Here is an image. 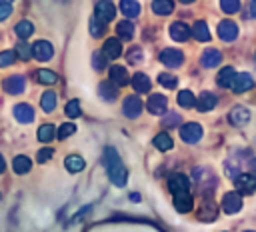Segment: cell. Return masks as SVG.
<instances>
[{
  "label": "cell",
  "mask_w": 256,
  "mask_h": 232,
  "mask_svg": "<svg viewBox=\"0 0 256 232\" xmlns=\"http://www.w3.org/2000/svg\"><path fill=\"white\" fill-rule=\"evenodd\" d=\"M102 160H104V166H106V172H108L110 182L116 184L118 188H122V186L126 184V180H128V170H126V166L122 164V160H120L116 148L108 146V148L104 150V158H102Z\"/></svg>",
  "instance_id": "cell-1"
},
{
  "label": "cell",
  "mask_w": 256,
  "mask_h": 232,
  "mask_svg": "<svg viewBox=\"0 0 256 232\" xmlns=\"http://www.w3.org/2000/svg\"><path fill=\"white\" fill-rule=\"evenodd\" d=\"M202 126L198 122H186L180 126V138L188 144H196L200 138H202Z\"/></svg>",
  "instance_id": "cell-2"
},
{
  "label": "cell",
  "mask_w": 256,
  "mask_h": 232,
  "mask_svg": "<svg viewBox=\"0 0 256 232\" xmlns=\"http://www.w3.org/2000/svg\"><path fill=\"white\" fill-rule=\"evenodd\" d=\"M94 16H96L100 22H104V24H108L110 20H114V16H116V6H114V2H112V0H100V2H96Z\"/></svg>",
  "instance_id": "cell-3"
},
{
  "label": "cell",
  "mask_w": 256,
  "mask_h": 232,
  "mask_svg": "<svg viewBox=\"0 0 256 232\" xmlns=\"http://www.w3.org/2000/svg\"><path fill=\"white\" fill-rule=\"evenodd\" d=\"M234 184H236V192H240V194H254L256 192V174L244 172V174L234 178Z\"/></svg>",
  "instance_id": "cell-4"
},
{
  "label": "cell",
  "mask_w": 256,
  "mask_h": 232,
  "mask_svg": "<svg viewBox=\"0 0 256 232\" xmlns=\"http://www.w3.org/2000/svg\"><path fill=\"white\" fill-rule=\"evenodd\" d=\"M220 206H222V210H224L226 214H236V212H240V208H242V194H240V192H226V194L222 196Z\"/></svg>",
  "instance_id": "cell-5"
},
{
  "label": "cell",
  "mask_w": 256,
  "mask_h": 232,
  "mask_svg": "<svg viewBox=\"0 0 256 232\" xmlns=\"http://www.w3.org/2000/svg\"><path fill=\"white\" fill-rule=\"evenodd\" d=\"M32 56L38 62H48L54 56V46L48 40H38V42L32 44Z\"/></svg>",
  "instance_id": "cell-6"
},
{
  "label": "cell",
  "mask_w": 256,
  "mask_h": 232,
  "mask_svg": "<svg viewBox=\"0 0 256 232\" xmlns=\"http://www.w3.org/2000/svg\"><path fill=\"white\" fill-rule=\"evenodd\" d=\"M158 58H160V62H162L164 66H168V68H178V66H182V62H184V54H182L180 50H176V48H164Z\"/></svg>",
  "instance_id": "cell-7"
},
{
  "label": "cell",
  "mask_w": 256,
  "mask_h": 232,
  "mask_svg": "<svg viewBox=\"0 0 256 232\" xmlns=\"http://www.w3.org/2000/svg\"><path fill=\"white\" fill-rule=\"evenodd\" d=\"M168 188H170V192H172V194L190 192V180H188V176H184V174L176 172V174H172V176L168 178Z\"/></svg>",
  "instance_id": "cell-8"
},
{
  "label": "cell",
  "mask_w": 256,
  "mask_h": 232,
  "mask_svg": "<svg viewBox=\"0 0 256 232\" xmlns=\"http://www.w3.org/2000/svg\"><path fill=\"white\" fill-rule=\"evenodd\" d=\"M24 88H26V78L22 74H12V76H8L4 80V90L8 94H14V96L16 94H22Z\"/></svg>",
  "instance_id": "cell-9"
},
{
  "label": "cell",
  "mask_w": 256,
  "mask_h": 232,
  "mask_svg": "<svg viewBox=\"0 0 256 232\" xmlns=\"http://www.w3.org/2000/svg\"><path fill=\"white\" fill-rule=\"evenodd\" d=\"M142 100L138 98V96H128V98H124V104H122V112H124V116H128V118H138L140 116V112H142Z\"/></svg>",
  "instance_id": "cell-10"
},
{
  "label": "cell",
  "mask_w": 256,
  "mask_h": 232,
  "mask_svg": "<svg viewBox=\"0 0 256 232\" xmlns=\"http://www.w3.org/2000/svg\"><path fill=\"white\" fill-rule=\"evenodd\" d=\"M192 34V26L184 24V22H172L170 24V38L176 42H186Z\"/></svg>",
  "instance_id": "cell-11"
},
{
  "label": "cell",
  "mask_w": 256,
  "mask_h": 232,
  "mask_svg": "<svg viewBox=\"0 0 256 232\" xmlns=\"http://www.w3.org/2000/svg\"><path fill=\"white\" fill-rule=\"evenodd\" d=\"M218 36H220V40H224V42L236 40V36H238V26H236V22H232V20H222V22L218 24Z\"/></svg>",
  "instance_id": "cell-12"
},
{
  "label": "cell",
  "mask_w": 256,
  "mask_h": 232,
  "mask_svg": "<svg viewBox=\"0 0 256 232\" xmlns=\"http://www.w3.org/2000/svg\"><path fill=\"white\" fill-rule=\"evenodd\" d=\"M166 106H168V100H166L164 94H152V96L148 98V102H146L148 112H150V114H156V116L164 114V112H166Z\"/></svg>",
  "instance_id": "cell-13"
},
{
  "label": "cell",
  "mask_w": 256,
  "mask_h": 232,
  "mask_svg": "<svg viewBox=\"0 0 256 232\" xmlns=\"http://www.w3.org/2000/svg\"><path fill=\"white\" fill-rule=\"evenodd\" d=\"M228 120L232 126H246L250 122V110L244 106H234L228 114Z\"/></svg>",
  "instance_id": "cell-14"
},
{
  "label": "cell",
  "mask_w": 256,
  "mask_h": 232,
  "mask_svg": "<svg viewBox=\"0 0 256 232\" xmlns=\"http://www.w3.org/2000/svg\"><path fill=\"white\" fill-rule=\"evenodd\" d=\"M250 88H254V78H252L250 74H246V72L236 74V78H234V82H232V90H234L236 94H242V92H248Z\"/></svg>",
  "instance_id": "cell-15"
},
{
  "label": "cell",
  "mask_w": 256,
  "mask_h": 232,
  "mask_svg": "<svg viewBox=\"0 0 256 232\" xmlns=\"http://www.w3.org/2000/svg\"><path fill=\"white\" fill-rule=\"evenodd\" d=\"M14 118L20 124H30L34 120V108L30 104H16L14 106Z\"/></svg>",
  "instance_id": "cell-16"
},
{
  "label": "cell",
  "mask_w": 256,
  "mask_h": 232,
  "mask_svg": "<svg viewBox=\"0 0 256 232\" xmlns=\"http://www.w3.org/2000/svg\"><path fill=\"white\" fill-rule=\"evenodd\" d=\"M220 60H222V54L216 48H206L202 52V56H200V62H202L204 68H214V66L220 64Z\"/></svg>",
  "instance_id": "cell-17"
},
{
  "label": "cell",
  "mask_w": 256,
  "mask_h": 232,
  "mask_svg": "<svg viewBox=\"0 0 256 232\" xmlns=\"http://www.w3.org/2000/svg\"><path fill=\"white\" fill-rule=\"evenodd\" d=\"M102 52H104V56H106L108 60L118 58V56L122 54V44H120V40H118V38H108V40L104 42Z\"/></svg>",
  "instance_id": "cell-18"
},
{
  "label": "cell",
  "mask_w": 256,
  "mask_h": 232,
  "mask_svg": "<svg viewBox=\"0 0 256 232\" xmlns=\"http://www.w3.org/2000/svg\"><path fill=\"white\" fill-rule=\"evenodd\" d=\"M234 78H236V70H234L232 66H224V68L218 72L216 82H218V86H220V88H232Z\"/></svg>",
  "instance_id": "cell-19"
},
{
  "label": "cell",
  "mask_w": 256,
  "mask_h": 232,
  "mask_svg": "<svg viewBox=\"0 0 256 232\" xmlns=\"http://www.w3.org/2000/svg\"><path fill=\"white\" fill-rule=\"evenodd\" d=\"M216 96L212 94V92H202L198 98H196V108L200 110V112H210L214 106H216Z\"/></svg>",
  "instance_id": "cell-20"
},
{
  "label": "cell",
  "mask_w": 256,
  "mask_h": 232,
  "mask_svg": "<svg viewBox=\"0 0 256 232\" xmlns=\"http://www.w3.org/2000/svg\"><path fill=\"white\" fill-rule=\"evenodd\" d=\"M174 208L182 214L190 212L192 210V196L190 192H180V194H174Z\"/></svg>",
  "instance_id": "cell-21"
},
{
  "label": "cell",
  "mask_w": 256,
  "mask_h": 232,
  "mask_svg": "<svg viewBox=\"0 0 256 232\" xmlns=\"http://www.w3.org/2000/svg\"><path fill=\"white\" fill-rule=\"evenodd\" d=\"M110 80L116 84V86H126L128 84V70L124 66H118L114 64L110 68Z\"/></svg>",
  "instance_id": "cell-22"
},
{
  "label": "cell",
  "mask_w": 256,
  "mask_h": 232,
  "mask_svg": "<svg viewBox=\"0 0 256 232\" xmlns=\"http://www.w3.org/2000/svg\"><path fill=\"white\" fill-rule=\"evenodd\" d=\"M98 92H100V96L104 98V100H114L116 96H118V86L112 82V80H104V82H100L98 84Z\"/></svg>",
  "instance_id": "cell-23"
},
{
  "label": "cell",
  "mask_w": 256,
  "mask_h": 232,
  "mask_svg": "<svg viewBox=\"0 0 256 232\" xmlns=\"http://www.w3.org/2000/svg\"><path fill=\"white\" fill-rule=\"evenodd\" d=\"M64 166H66V170H68V172L78 174V172H82V170H84L86 162H84V158H82V156H78V154H70V156H66Z\"/></svg>",
  "instance_id": "cell-24"
},
{
  "label": "cell",
  "mask_w": 256,
  "mask_h": 232,
  "mask_svg": "<svg viewBox=\"0 0 256 232\" xmlns=\"http://www.w3.org/2000/svg\"><path fill=\"white\" fill-rule=\"evenodd\" d=\"M192 36H194L198 42H208V40H210V30H208V24H206L204 20L194 22V26H192Z\"/></svg>",
  "instance_id": "cell-25"
},
{
  "label": "cell",
  "mask_w": 256,
  "mask_h": 232,
  "mask_svg": "<svg viewBox=\"0 0 256 232\" xmlns=\"http://www.w3.org/2000/svg\"><path fill=\"white\" fill-rule=\"evenodd\" d=\"M12 168H14L16 174H26V172H30V168H32V160H30L28 156H24V154H18V156L12 160Z\"/></svg>",
  "instance_id": "cell-26"
},
{
  "label": "cell",
  "mask_w": 256,
  "mask_h": 232,
  "mask_svg": "<svg viewBox=\"0 0 256 232\" xmlns=\"http://www.w3.org/2000/svg\"><path fill=\"white\" fill-rule=\"evenodd\" d=\"M120 12L126 18H136L140 14V4L136 0H120Z\"/></svg>",
  "instance_id": "cell-27"
},
{
  "label": "cell",
  "mask_w": 256,
  "mask_h": 232,
  "mask_svg": "<svg viewBox=\"0 0 256 232\" xmlns=\"http://www.w3.org/2000/svg\"><path fill=\"white\" fill-rule=\"evenodd\" d=\"M14 32H16V36H18L20 40H26V38H30V36L34 34V24H32L30 20H20V22L14 26Z\"/></svg>",
  "instance_id": "cell-28"
},
{
  "label": "cell",
  "mask_w": 256,
  "mask_h": 232,
  "mask_svg": "<svg viewBox=\"0 0 256 232\" xmlns=\"http://www.w3.org/2000/svg\"><path fill=\"white\" fill-rule=\"evenodd\" d=\"M132 86H134V90H136V92H150L152 82H150V78H148L146 74L138 72V74H134V76H132Z\"/></svg>",
  "instance_id": "cell-29"
},
{
  "label": "cell",
  "mask_w": 256,
  "mask_h": 232,
  "mask_svg": "<svg viewBox=\"0 0 256 232\" xmlns=\"http://www.w3.org/2000/svg\"><path fill=\"white\" fill-rule=\"evenodd\" d=\"M152 10L158 16H168L174 10V0H154L152 2Z\"/></svg>",
  "instance_id": "cell-30"
},
{
  "label": "cell",
  "mask_w": 256,
  "mask_h": 232,
  "mask_svg": "<svg viewBox=\"0 0 256 232\" xmlns=\"http://www.w3.org/2000/svg\"><path fill=\"white\" fill-rule=\"evenodd\" d=\"M54 134H56V128H54V124H50V122L42 124V126L38 128V132H36L38 140L44 142V144H48L50 140H54Z\"/></svg>",
  "instance_id": "cell-31"
},
{
  "label": "cell",
  "mask_w": 256,
  "mask_h": 232,
  "mask_svg": "<svg viewBox=\"0 0 256 232\" xmlns=\"http://www.w3.org/2000/svg\"><path fill=\"white\" fill-rule=\"evenodd\" d=\"M56 102H58V98H56V92H52V90H46L40 98V106L44 112H52L56 108Z\"/></svg>",
  "instance_id": "cell-32"
},
{
  "label": "cell",
  "mask_w": 256,
  "mask_h": 232,
  "mask_svg": "<svg viewBox=\"0 0 256 232\" xmlns=\"http://www.w3.org/2000/svg\"><path fill=\"white\" fill-rule=\"evenodd\" d=\"M116 32H118V38H122V40H130V38L134 36V24H132L130 20H122V22H118Z\"/></svg>",
  "instance_id": "cell-33"
},
{
  "label": "cell",
  "mask_w": 256,
  "mask_h": 232,
  "mask_svg": "<svg viewBox=\"0 0 256 232\" xmlns=\"http://www.w3.org/2000/svg\"><path fill=\"white\" fill-rule=\"evenodd\" d=\"M154 146H156L160 152H166V150H170V148L174 146V142H172V138H170L166 132H160V134L154 136Z\"/></svg>",
  "instance_id": "cell-34"
},
{
  "label": "cell",
  "mask_w": 256,
  "mask_h": 232,
  "mask_svg": "<svg viewBox=\"0 0 256 232\" xmlns=\"http://www.w3.org/2000/svg\"><path fill=\"white\" fill-rule=\"evenodd\" d=\"M36 80H38L40 84H46V86H50V84H56L58 76H56V72L42 68V70H38V72H36Z\"/></svg>",
  "instance_id": "cell-35"
},
{
  "label": "cell",
  "mask_w": 256,
  "mask_h": 232,
  "mask_svg": "<svg viewBox=\"0 0 256 232\" xmlns=\"http://www.w3.org/2000/svg\"><path fill=\"white\" fill-rule=\"evenodd\" d=\"M158 84L164 86V88H168V90H172V88H176L178 78L174 74H170V72H160L158 74Z\"/></svg>",
  "instance_id": "cell-36"
},
{
  "label": "cell",
  "mask_w": 256,
  "mask_h": 232,
  "mask_svg": "<svg viewBox=\"0 0 256 232\" xmlns=\"http://www.w3.org/2000/svg\"><path fill=\"white\" fill-rule=\"evenodd\" d=\"M178 104L182 108H192V106H196V98L190 90H180L178 92Z\"/></svg>",
  "instance_id": "cell-37"
},
{
  "label": "cell",
  "mask_w": 256,
  "mask_h": 232,
  "mask_svg": "<svg viewBox=\"0 0 256 232\" xmlns=\"http://www.w3.org/2000/svg\"><path fill=\"white\" fill-rule=\"evenodd\" d=\"M126 60H128L130 64H140V62L144 60V52H142V48H140V46H132V48L126 52Z\"/></svg>",
  "instance_id": "cell-38"
},
{
  "label": "cell",
  "mask_w": 256,
  "mask_h": 232,
  "mask_svg": "<svg viewBox=\"0 0 256 232\" xmlns=\"http://www.w3.org/2000/svg\"><path fill=\"white\" fill-rule=\"evenodd\" d=\"M104 32H106V24L100 22L96 16H92V18H90V34L96 36V38H100Z\"/></svg>",
  "instance_id": "cell-39"
},
{
  "label": "cell",
  "mask_w": 256,
  "mask_h": 232,
  "mask_svg": "<svg viewBox=\"0 0 256 232\" xmlns=\"http://www.w3.org/2000/svg\"><path fill=\"white\" fill-rule=\"evenodd\" d=\"M16 56L18 58H22V60H28L30 56H32V44H26L24 40H20L18 44H16Z\"/></svg>",
  "instance_id": "cell-40"
},
{
  "label": "cell",
  "mask_w": 256,
  "mask_h": 232,
  "mask_svg": "<svg viewBox=\"0 0 256 232\" xmlns=\"http://www.w3.org/2000/svg\"><path fill=\"white\" fill-rule=\"evenodd\" d=\"M220 8L226 14H236L240 10V0H220Z\"/></svg>",
  "instance_id": "cell-41"
},
{
  "label": "cell",
  "mask_w": 256,
  "mask_h": 232,
  "mask_svg": "<svg viewBox=\"0 0 256 232\" xmlns=\"http://www.w3.org/2000/svg\"><path fill=\"white\" fill-rule=\"evenodd\" d=\"M74 132H76V124H72V122H64V124H60V128H58V140H64V138L72 136Z\"/></svg>",
  "instance_id": "cell-42"
},
{
  "label": "cell",
  "mask_w": 256,
  "mask_h": 232,
  "mask_svg": "<svg viewBox=\"0 0 256 232\" xmlns=\"http://www.w3.org/2000/svg\"><path fill=\"white\" fill-rule=\"evenodd\" d=\"M16 58H18V56H16L14 50H2V52H0V68H6V66H10V64H14Z\"/></svg>",
  "instance_id": "cell-43"
},
{
  "label": "cell",
  "mask_w": 256,
  "mask_h": 232,
  "mask_svg": "<svg viewBox=\"0 0 256 232\" xmlns=\"http://www.w3.org/2000/svg\"><path fill=\"white\" fill-rule=\"evenodd\" d=\"M64 112H66V116H70V118H78V116H80V102H78V100H70V102L66 104Z\"/></svg>",
  "instance_id": "cell-44"
},
{
  "label": "cell",
  "mask_w": 256,
  "mask_h": 232,
  "mask_svg": "<svg viewBox=\"0 0 256 232\" xmlns=\"http://www.w3.org/2000/svg\"><path fill=\"white\" fill-rule=\"evenodd\" d=\"M106 56H104V52H94L92 54V66L100 72V70H104V66H106Z\"/></svg>",
  "instance_id": "cell-45"
},
{
  "label": "cell",
  "mask_w": 256,
  "mask_h": 232,
  "mask_svg": "<svg viewBox=\"0 0 256 232\" xmlns=\"http://www.w3.org/2000/svg\"><path fill=\"white\" fill-rule=\"evenodd\" d=\"M52 156H54V150H52V148H42V150H38L36 160H38L40 164H44V162H48Z\"/></svg>",
  "instance_id": "cell-46"
},
{
  "label": "cell",
  "mask_w": 256,
  "mask_h": 232,
  "mask_svg": "<svg viewBox=\"0 0 256 232\" xmlns=\"http://www.w3.org/2000/svg\"><path fill=\"white\" fill-rule=\"evenodd\" d=\"M10 14H12V6L10 4H0V22L6 20Z\"/></svg>",
  "instance_id": "cell-47"
},
{
  "label": "cell",
  "mask_w": 256,
  "mask_h": 232,
  "mask_svg": "<svg viewBox=\"0 0 256 232\" xmlns=\"http://www.w3.org/2000/svg\"><path fill=\"white\" fill-rule=\"evenodd\" d=\"M176 122H180V116L176 112H172L166 120H164V126H176Z\"/></svg>",
  "instance_id": "cell-48"
},
{
  "label": "cell",
  "mask_w": 256,
  "mask_h": 232,
  "mask_svg": "<svg viewBox=\"0 0 256 232\" xmlns=\"http://www.w3.org/2000/svg\"><path fill=\"white\" fill-rule=\"evenodd\" d=\"M250 14H252V18H256V0L250 2Z\"/></svg>",
  "instance_id": "cell-49"
},
{
  "label": "cell",
  "mask_w": 256,
  "mask_h": 232,
  "mask_svg": "<svg viewBox=\"0 0 256 232\" xmlns=\"http://www.w3.org/2000/svg\"><path fill=\"white\" fill-rule=\"evenodd\" d=\"M4 168H6V162H4V158H2V154H0V174L4 172Z\"/></svg>",
  "instance_id": "cell-50"
},
{
  "label": "cell",
  "mask_w": 256,
  "mask_h": 232,
  "mask_svg": "<svg viewBox=\"0 0 256 232\" xmlns=\"http://www.w3.org/2000/svg\"><path fill=\"white\" fill-rule=\"evenodd\" d=\"M10 2H14V0H0V4H10Z\"/></svg>",
  "instance_id": "cell-51"
},
{
  "label": "cell",
  "mask_w": 256,
  "mask_h": 232,
  "mask_svg": "<svg viewBox=\"0 0 256 232\" xmlns=\"http://www.w3.org/2000/svg\"><path fill=\"white\" fill-rule=\"evenodd\" d=\"M182 4H190V2H194V0H180Z\"/></svg>",
  "instance_id": "cell-52"
},
{
  "label": "cell",
  "mask_w": 256,
  "mask_h": 232,
  "mask_svg": "<svg viewBox=\"0 0 256 232\" xmlns=\"http://www.w3.org/2000/svg\"><path fill=\"white\" fill-rule=\"evenodd\" d=\"M244 232H254V230H244Z\"/></svg>",
  "instance_id": "cell-53"
}]
</instances>
